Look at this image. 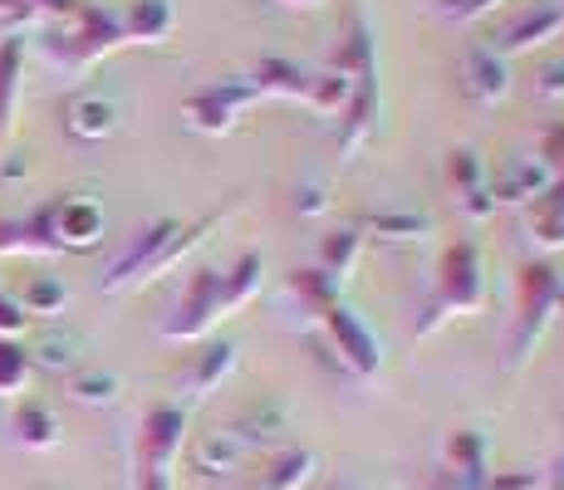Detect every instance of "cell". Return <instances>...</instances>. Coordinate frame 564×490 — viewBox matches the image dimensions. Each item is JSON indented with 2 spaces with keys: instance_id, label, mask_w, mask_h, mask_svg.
<instances>
[{
  "instance_id": "7a4b0ae2",
  "label": "cell",
  "mask_w": 564,
  "mask_h": 490,
  "mask_svg": "<svg viewBox=\"0 0 564 490\" xmlns=\"http://www.w3.org/2000/svg\"><path fill=\"white\" fill-rule=\"evenodd\" d=\"M560 270L545 265V260H535V265H520L516 275V329H511V358H506V368L520 373V368L530 363V353H535L540 334H545V324L555 319V304H560Z\"/></svg>"
},
{
  "instance_id": "7c38bea8",
  "label": "cell",
  "mask_w": 564,
  "mask_h": 490,
  "mask_svg": "<svg viewBox=\"0 0 564 490\" xmlns=\"http://www.w3.org/2000/svg\"><path fill=\"white\" fill-rule=\"evenodd\" d=\"M560 30H564V0H535V6L520 10L511 25L491 40V50L511 59V54H530V50L550 45Z\"/></svg>"
},
{
  "instance_id": "5b68a950",
  "label": "cell",
  "mask_w": 564,
  "mask_h": 490,
  "mask_svg": "<svg viewBox=\"0 0 564 490\" xmlns=\"http://www.w3.org/2000/svg\"><path fill=\"white\" fill-rule=\"evenodd\" d=\"M437 304L447 319L457 314H476L486 304V270H481V246L476 241H457L442 255V270H437Z\"/></svg>"
},
{
  "instance_id": "e0dca14e",
  "label": "cell",
  "mask_w": 564,
  "mask_h": 490,
  "mask_svg": "<svg viewBox=\"0 0 564 490\" xmlns=\"http://www.w3.org/2000/svg\"><path fill=\"white\" fill-rule=\"evenodd\" d=\"M550 182H555V172H550L540 157H516V162H506L501 172H491V202L496 206L535 202V196L545 192Z\"/></svg>"
},
{
  "instance_id": "2e32d148",
  "label": "cell",
  "mask_w": 564,
  "mask_h": 490,
  "mask_svg": "<svg viewBox=\"0 0 564 490\" xmlns=\"http://www.w3.org/2000/svg\"><path fill=\"white\" fill-rule=\"evenodd\" d=\"M447 177H452V192H457L462 211L471 216V221H481V216L496 211V202H491V167L481 162V152L452 148L447 152Z\"/></svg>"
},
{
  "instance_id": "603a6c76",
  "label": "cell",
  "mask_w": 564,
  "mask_h": 490,
  "mask_svg": "<svg viewBox=\"0 0 564 490\" xmlns=\"http://www.w3.org/2000/svg\"><path fill=\"white\" fill-rule=\"evenodd\" d=\"M10 432H15V442L25 451H50L59 442V417H54L45 402H20L15 417H10Z\"/></svg>"
},
{
  "instance_id": "5bb4252c",
  "label": "cell",
  "mask_w": 564,
  "mask_h": 490,
  "mask_svg": "<svg viewBox=\"0 0 564 490\" xmlns=\"http://www.w3.org/2000/svg\"><path fill=\"white\" fill-rule=\"evenodd\" d=\"M231 432L251 446V451H275V446L295 432V412H290L285 398H256V402H246V412L231 422Z\"/></svg>"
},
{
  "instance_id": "8fae6325",
  "label": "cell",
  "mask_w": 564,
  "mask_h": 490,
  "mask_svg": "<svg viewBox=\"0 0 564 490\" xmlns=\"http://www.w3.org/2000/svg\"><path fill=\"white\" fill-rule=\"evenodd\" d=\"M118 123H123V104L108 89H79L64 104V133L79 143H104L118 133Z\"/></svg>"
},
{
  "instance_id": "f1b7e54d",
  "label": "cell",
  "mask_w": 564,
  "mask_h": 490,
  "mask_svg": "<svg viewBox=\"0 0 564 490\" xmlns=\"http://www.w3.org/2000/svg\"><path fill=\"white\" fill-rule=\"evenodd\" d=\"M20 69H25V40L20 35L0 40V133H10V118H15Z\"/></svg>"
},
{
  "instance_id": "30bf717a",
  "label": "cell",
  "mask_w": 564,
  "mask_h": 490,
  "mask_svg": "<svg viewBox=\"0 0 564 490\" xmlns=\"http://www.w3.org/2000/svg\"><path fill=\"white\" fill-rule=\"evenodd\" d=\"M491 476V437L476 427H452L442 442V476L437 486L447 490H481Z\"/></svg>"
},
{
  "instance_id": "9c48e42d",
  "label": "cell",
  "mask_w": 564,
  "mask_h": 490,
  "mask_svg": "<svg viewBox=\"0 0 564 490\" xmlns=\"http://www.w3.org/2000/svg\"><path fill=\"white\" fill-rule=\"evenodd\" d=\"M45 226L54 250H94L104 246L108 216L94 196H59V202L45 206Z\"/></svg>"
},
{
  "instance_id": "44dd1931",
  "label": "cell",
  "mask_w": 564,
  "mask_h": 490,
  "mask_svg": "<svg viewBox=\"0 0 564 490\" xmlns=\"http://www.w3.org/2000/svg\"><path fill=\"white\" fill-rule=\"evenodd\" d=\"M231 373H236V344L231 339L206 344L197 353V363H192V373H187V398H212Z\"/></svg>"
},
{
  "instance_id": "b9f144b4",
  "label": "cell",
  "mask_w": 564,
  "mask_h": 490,
  "mask_svg": "<svg viewBox=\"0 0 564 490\" xmlns=\"http://www.w3.org/2000/svg\"><path fill=\"white\" fill-rule=\"evenodd\" d=\"M25 157H6V162H0V177H6V182H20V177H25Z\"/></svg>"
},
{
  "instance_id": "d6a6232c",
  "label": "cell",
  "mask_w": 564,
  "mask_h": 490,
  "mask_svg": "<svg viewBox=\"0 0 564 490\" xmlns=\"http://www.w3.org/2000/svg\"><path fill=\"white\" fill-rule=\"evenodd\" d=\"M64 6H69V0H0V25H6L10 35H20V30H30V25H50Z\"/></svg>"
},
{
  "instance_id": "ffe728a7",
  "label": "cell",
  "mask_w": 564,
  "mask_h": 490,
  "mask_svg": "<svg viewBox=\"0 0 564 490\" xmlns=\"http://www.w3.org/2000/svg\"><path fill=\"white\" fill-rule=\"evenodd\" d=\"M177 25V6L172 0H133L123 15V35L128 45H162Z\"/></svg>"
},
{
  "instance_id": "ee69618b",
  "label": "cell",
  "mask_w": 564,
  "mask_h": 490,
  "mask_svg": "<svg viewBox=\"0 0 564 490\" xmlns=\"http://www.w3.org/2000/svg\"><path fill=\"white\" fill-rule=\"evenodd\" d=\"M545 490H564V456L545 471Z\"/></svg>"
},
{
  "instance_id": "52a82bcc",
  "label": "cell",
  "mask_w": 564,
  "mask_h": 490,
  "mask_svg": "<svg viewBox=\"0 0 564 490\" xmlns=\"http://www.w3.org/2000/svg\"><path fill=\"white\" fill-rule=\"evenodd\" d=\"M182 231V221H172V216H162V221L153 226H143V231L128 241V250L113 260V265L104 270V280L99 285L108 294H123V290H133V285H153V265L162 260V250H167V241Z\"/></svg>"
},
{
  "instance_id": "f35d334b",
  "label": "cell",
  "mask_w": 564,
  "mask_h": 490,
  "mask_svg": "<svg viewBox=\"0 0 564 490\" xmlns=\"http://www.w3.org/2000/svg\"><path fill=\"white\" fill-rule=\"evenodd\" d=\"M535 94L540 98H564V59H540L535 64Z\"/></svg>"
},
{
  "instance_id": "ab89813d",
  "label": "cell",
  "mask_w": 564,
  "mask_h": 490,
  "mask_svg": "<svg viewBox=\"0 0 564 490\" xmlns=\"http://www.w3.org/2000/svg\"><path fill=\"white\" fill-rule=\"evenodd\" d=\"M25 314H20V304H15V294H6L0 290V339H15L20 329H25Z\"/></svg>"
},
{
  "instance_id": "c3c4849f",
  "label": "cell",
  "mask_w": 564,
  "mask_h": 490,
  "mask_svg": "<svg viewBox=\"0 0 564 490\" xmlns=\"http://www.w3.org/2000/svg\"><path fill=\"white\" fill-rule=\"evenodd\" d=\"M427 490H447V486H437V481H432V486H427Z\"/></svg>"
},
{
  "instance_id": "74e56055",
  "label": "cell",
  "mask_w": 564,
  "mask_h": 490,
  "mask_svg": "<svg viewBox=\"0 0 564 490\" xmlns=\"http://www.w3.org/2000/svg\"><path fill=\"white\" fill-rule=\"evenodd\" d=\"M481 490H545V471H496V476H486V486Z\"/></svg>"
},
{
  "instance_id": "83f0119b",
  "label": "cell",
  "mask_w": 564,
  "mask_h": 490,
  "mask_svg": "<svg viewBox=\"0 0 564 490\" xmlns=\"http://www.w3.org/2000/svg\"><path fill=\"white\" fill-rule=\"evenodd\" d=\"M84 353V339L74 329H45L30 348V363L35 368H50V373H69Z\"/></svg>"
},
{
  "instance_id": "484cf974",
  "label": "cell",
  "mask_w": 564,
  "mask_h": 490,
  "mask_svg": "<svg viewBox=\"0 0 564 490\" xmlns=\"http://www.w3.org/2000/svg\"><path fill=\"white\" fill-rule=\"evenodd\" d=\"M364 255V236L354 231V226H344V231H329L319 246V270L334 280V285H344V280L354 275V265H359Z\"/></svg>"
},
{
  "instance_id": "60d3db41",
  "label": "cell",
  "mask_w": 564,
  "mask_h": 490,
  "mask_svg": "<svg viewBox=\"0 0 564 490\" xmlns=\"http://www.w3.org/2000/svg\"><path fill=\"white\" fill-rule=\"evenodd\" d=\"M442 6V15H452V20H476V15H486V10H496L501 0H437Z\"/></svg>"
},
{
  "instance_id": "681fc988",
  "label": "cell",
  "mask_w": 564,
  "mask_h": 490,
  "mask_svg": "<svg viewBox=\"0 0 564 490\" xmlns=\"http://www.w3.org/2000/svg\"><path fill=\"white\" fill-rule=\"evenodd\" d=\"M256 490H260V486H256Z\"/></svg>"
},
{
  "instance_id": "7402d4cb",
  "label": "cell",
  "mask_w": 564,
  "mask_h": 490,
  "mask_svg": "<svg viewBox=\"0 0 564 490\" xmlns=\"http://www.w3.org/2000/svg\"><path fill=\"white\" fill-rule=\"evenodd\" d=\"M0 255H54L45 206L35 216H20V221H0Z\"/></svg>"
},
{
  "instance_id": "ba28073f",
  "label": "cell",
  "mask_w": 564,
  "mask_h": 490,
  "mask_svg": "<svg viewBox=\"0 0 564 490\" xmlns=\"http://www.w3.org/2000/svg\"><path fill=\"white\" fill-rule=\"evenodd\" d=\"M182 446H187V407L182 402H158L143 417V432H138V471L172 476Z\"/></svg>"
},
{
  "instance_id": "8992f818",
  "label": "cell",
  "mask_w": 564,
  "mask_h": 490,
  "mask_svg": "<svg viewBox=\"0 0 564 490\" xmlns=\"http://www.w3.org/2000/svg\"><path fill=\"white\" fill-rule=\"evenodd\" d=\"M256 84L246 79V74H226V79H216V84H206V89H197L187 98V123L197 128V133H212V138H221V133H231L236 123H241V113L256 104Z\"/></svg>"
},
{
  "instance_id": "6da1fadb",
  "label": "cell",
  "mask_w": 564,
  "mask_h": 490,
  "mask_svg": "<svg viewBox=\"0 0 564 490\" xmlns=\"http://www.w3.org/2000/svg\"><path fill=\"white\" fill-rule=\"evenodd\" d=\"M118 45H128L123 15H113V10H104V6L69 0V6L50 20L45 40H40V54H45L59 74H84V69H94L104 54H113Z\"/></svg>"
},
{
  "instance_id": "d4e9b609",
  "label": "cell",
  "mask_w": 564,
  "mask_h": 490,
  "mask_svg": "<svg viewBox=\"0 0 564 490\" xmlns=\"http://www.w3.org/2000/svg\"><path fill=\"white\" fill-rule=\"evenodd\" d=\"M354 89H359V84L329 64V69H319V74H310V79H305V98H300V104L314 108V113H344V108H349V98H354Z\"/></svg>"
},
{
  "instance_id": "4fadbf2b",
  "label": "cell",
  "mask_w": 564,
  "mask_h": 490,
  "mask_svg": "<svg viewBox=\"0 0 564 490\" xmlns=\"http://www.w3.org/2000/svg\"><path fill=\"white\" fill-rule=\"evenodd\" d=\"M457 84L471 104L491 108L511 94V64H506V54H496L491 45H471L457 64Z\"/></svg>"
},
{
  "instance_id": "836d02e7",
  "label": "cell",
  "mask_w": 564,
  "mask_h": 490,
  "mask_svg": "<svg viewBox=\"0 0 564 490\" xmlns=\"http://www.w3.org/2000/svg\"><path fill=\"white\" fill-rule=\"evenodd\" d=\"M118 373H104V368H89V373H74L69 378V398L79 402V407H108V402H118Z\"/></svg>"
},
{
  "instance_id": "cb8c5ba5",
  "label": "cell",
  "mask_w": 564,
  "mask_h": 490,
  "mask_svg": "<svg viewBox=\"0 0 564 490\" xmlns=\"http://www.w3.org/2000/svg\"><path fill=\"white\" fill-rule=\"evenodd\" d=\"M373 113H378V89H354L349 108L339 113V152L344 157H354L368 138H373Z\"/></svg>"
},
{
  "instance_id": "277c9868",
  "label": "cell",
  "mask_w": 564,
  "mask_h": 490,
  "mask_svg": "<svg viewBox=\"0 0 564 490\" xmlns=\"http://www.w3.org/2000/svg\"><path fill=\"white\" fill-rule=\"evenodd\" d=\"M319 329H324V334H319L324 348L334 353V363H339L344 373H354V378H373L378 368H383V348H378V339L368 334V324L349 309V304L334 300L329 309L319 314Z\"/></svg>"
},
{
  "instance_id": "ac0fdd59",
  "label": "cell",
  "mask_w": 564,
  "mask_h": 490,
  "mask_svg": "<svg viewBox=\"0 0 564 490\" xmlns=\"http://www.w3.org/2000/svg\"><path fill=\"white\" fill-rule=\"evenodd\" d=\"M354 231L364 236H373V241H393V246H412V241H427L432 236V221L427 216H417V211H368L354 221Z\"/></svg>"
},
{
  "instance_id": "3957f363",
  "label": "cell",
  "mask_w": 564,
  "mask_h": 490,
  "mask_svg": "<svg viewBox=\"0 0 564 490\" xmlns=\"http://www.w3.org/2000/svg\"><path fill=\"white\" fill-rule=\"evenodd\" d=\"M221 319H226L221 270H197V275L187 280V290H182V300L172 304L167 319H162L158 329H162V339H172V344H192V339H206Z\"/></svg>"
},
{
  "instance_id": "7bdbcfd3",
  "label": "cell",
  "mask_w": 564,
  "mask_h": 490,
  "mask_svg": "<svg viewBox=\"0 0 564 490\" xmlns=\"http://www.w3.org/2000/svg\"><path fill=\"white\" fill-rule=\"evenodd\" d=\"M138 490H172V476H153V471H138Z\"/></svg>"
},
{
  "instance_id": "f546056e",
  "label": "cell",
  "mask_w": 564,
  "mask_h": 490,
  "mask_svg": "<svg viewBox=\"0 0 564 490\" xmlns=\"http://www.w3.org/2000/svg\"><path fill=\"white\" fill-rule=\"evenodd\" d=\"M15 304L25 319H59L64 304H69V290H64V280H54V275H35L15 294Z\"/></svg>"
},
{
  "instance_id": "bcb514c9",
  "label": "cell",
  "mask_w": 564,
  "mask_h": 490,
  "mask_svg": "<svg viewBox=\"0 0 564 490\" xmlns=\"http://www.w3.org/2000/svg\"><path fill=\"white\" fill-rule=\"evenodd\" d=\"M555 314H564V290H560V304H555Z\"/></svg>"
},
{
  "instance_id": "8d00e7d4",
  "label": "cell",
  "mask_w": 564,
  "mask_h": 490,
  "mask_svg": "<svg viewBox=\"0 0 564 490\" xmlns=\"http://www.w3.org/2000/svg\"><path fill=\"white\" fill-rule=\"evenodd\" d=\"M295 211L300 216H324V211H329V187H324L319 177L295 182Z\"/></svg>"
},
{
  "instance_id": "4dcf8cb0",
  "label": "cell",
  "mask_w": 564,
  "mask_h": 490,
  "mask_svg": "<svg viewBox=\"0 0 564 490\" xmlns=\"http://www.w3.org/2000/svg\"><path fill=\"white\" fill-rule=\"evenodd\" d=\"M530 226L545 246H564V177H555L530 202Z\"/></svg>"
},
{
  "instance_id": "9a60e30c",
  "label": "cell",
  "mask_w": 564,
  "mask_h": 490,
  "mask_svg": "<svg viewBox=\"0 0 564 490\" xmlns=\"http://www.w3.org/2000/svg\"><path fill=\"white\" fill-rule=\"evenodd\" d=\"M246 456H251V446L236 437L231 427L197 432V437L187 442V461H192V471H197L202 481H221V476H236V471L246 466Z\"/></svg>"
},
{
  "instance_id": "4316f807",
  "label": "cell",
  "mask_w": 564,
  "mask_h": 490,
  "mask_svg": "<svg viewBox=\"0 0 564 490\" xmlns=\"http://www.w3.org/2000/svg\"><path fill=\"white\" fill-rule=\"evenodd\" d=\"M246 79L256 84V94L265 98V94H275V98H305V79L310 74L300 69V64H290V59H260Z\"/></svg>"
},
{
  "instance_id": "1f68e13d",
  "label": "cell",
  "mask_w": 564,
  "mask_h": 490,
  "mask_svg": "<svg viewBox=\"0 0 564 490\" xmlns=\"http://www.w3.org/2000/svg\"><path fill=\"white\" fill-rule=\"evenodd\" d=\"M260 275H265V265H260V255H241L231 270H221V309H241V304H251V294L260 290Z\"/></svg>"
},
{
  "instance_id": "f6af8a7d",
  "label": "cell",
  "mask_w": 564,
  "mask_h": 490,
  "mask_svg": "<svg viewBox=\"0 0 564 490\" xmlns=\"http://www.w3.org/2000/svg\"><path fill=\"white\" fill-rule=\"evenodd\" d=\"M280 6H290V10H319L324 0H280Z\"/></svg>"
},
{
  "instance_id": "d6986e66",
  "label": "cell",
  "mask_w": 564,
  "mask_h": 490,
  "mask_svg": "<svg viewBox=\"0 0 564 490\" xmlns=\"http://www.w3.org/2000/svg\"><path fill=\"white\" fill-rule=\"evenodd\" d=\"M314 476H319V456H314L310 446H285V451H275L265 461L260 490H305Z\"/></svg>"
},
{
  "instance_id": "7dc6e473",
  "label": "cell",
  "mask_w": 564,
  "mask_h": 490,
  "mask_svg": "<svg viewBox=\"0 0 564 490\" xmlns=\"http://www.w3.org/2000/svg\"><path fill=\"white\" fill-rule=\"evenodd\" d=\"M334 490H368V486H334Z\"/></svg>"
},
{
  "instance_id": "d590c367",
  "label": "cell",
  "mask_w": 564,
  "mask_h": 490,
  "mask_svg": "<svg viewBox=\"0 0 564 490\" xmlns=\"http://www.w3.org/2000/svg\"><path fill=\"white\" fill-rule=\"evenodd\" d=\"M290 294H300V300L310 304V314L319 319V314L339 300V285H334L324 270H295V275H290Z\"/></svg>"
},
{
  "instance_id": "e575fe53",
  "label": "cell",
  "mask_w": 564,
  "mask_h": 490,
  "mask_svg": "<svg viewBox=\"0 0 564 490\" xmlns=\"http://www.w3.org/2000/svg\"><path fill=\"white\" fill-rule=\"evenodd\" d=\"M30 373H35L30 348H20L15 339H0V398H20L30 388Z\"/></svg>"
}]
</instances>
